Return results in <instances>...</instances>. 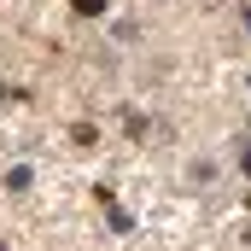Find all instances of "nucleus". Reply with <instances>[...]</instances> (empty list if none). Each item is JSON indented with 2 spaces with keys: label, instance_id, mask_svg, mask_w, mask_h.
<instances>
[{
  "label": "nucleus",
  "instance_id": "obj_1",
  "mask_svg": "<svg viewBox=\"0 0 251 251\" xmlns=\"http://www.w3.org/2000/svg\"><path fill=\"white\" fill-rule=\"evenodd\" d=\"M76 12H105V0H76Z\"/></svg>",
  "mask_w": 251,
  "mask_h": 251
}]
</instances>
